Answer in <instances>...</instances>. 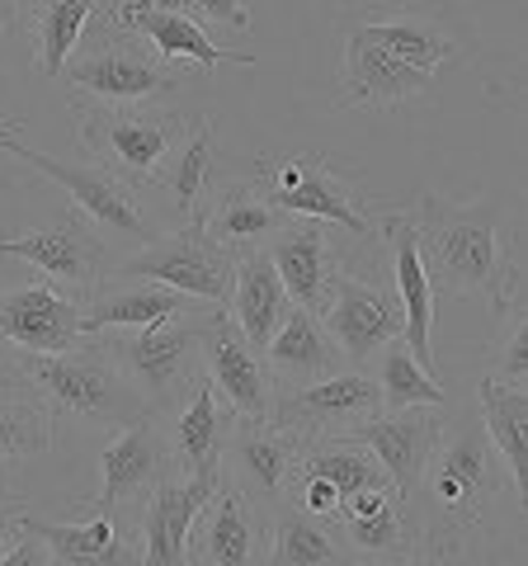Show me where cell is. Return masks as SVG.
Here are the masks:
<instances>
[{
    "label": "cell",
    "mask_w": 528,
    "mask_h": 566,
    "mask_svg": "<svg viewBox=\"0 0 528 566\" xmlns=\"http://www.w3.org/2000/svg\"><path fill=\"white\" fill-rule=\"evenodd\" d=\"M505 501L524 505L509 472L490 444L477 406L444 420L434 453L425 458V472L411 491V520H415V562H463L477 557L482 543L496 538V515Z\"/></svg>",
    "instance_id": "cell-1"
},
{
    "label": "cell",
    "mask_w": 528,
    "mask_h": 566,
    "mask_svg": "<svg viewBox=\"0 0 528 566\" xmlns=\"http://www.w3.org/2000/svg\"><path fill=\"white\" fill-rule=\"evenodd\" d=\"M415 251L425 264V279L434 293L448 297H486L490 307H505L524 283V270L509 260V245L500 232L496 203H448L439 193H420L406 212Z\"/></svg>",
    "instance_id": "cell-2"
},
{
    "label": "cell",
    "mask_w": 528,
    "mask_h": 566,
    "mask_svg": "<svg viewBox=\"0 0 528 566\" xmlns=\"http://www.w3.org/2000/svg\"><path fill=\"white\" fill-rule=\"evenodd\" d=\"M14 374H20L33 392H39L57 420L99 424V430H123L151 406L128 382V374L114 364L99 335H81L72 349H14Z\"/></svg>",
    "instance_id": "cell-3"
},
{
    "label": "cell",
    "mask_w": 528,
    "mask_h": 566,
    "mask_svg": "<svg viewBox=\"0 0 528 566\" xmlns=\"http://www.w3.org/2000/svg\"><path fill=\"white\" fill-rule=\"evenodd\" d=\"M189 76V66H166L137 33L118 29L109 14L95 10L57 81H66L72 91H81V99L95 104H156L180 91Z\"/></svg>",
    "instance_id": "cell-4"
},
{
    "label": "cell",
    "mask_w": 528,
    "mask_h": 566,
    "mask_svg": "<svg viewBox=\"0 0 528 566\" xmlns=\"http://www.w3.org/2000/svg\"><path fill=\"white\" fill-rule=\"evenodd\" d=\"M72 114H76L85 156L128 189H147L161 180V170L180 151V142L189 137V123H193L175 109H151V104L72 99Z\"/></svg>",
    "instance_id": "cell-5"
},
{
    "label": "cell",
    "mask_w": 528,
    "mask_h": 566,
    "mask_svg": "<svg viewBox=\"0 0 528 566\" xmlns=\"http://www.w3.org/2000/svg\"><path fill=\"white\" fill-rule=\"evenodd\" d=\"M245 185H251L264 203L284 208L288 218L330 222L355 241L378 237V218H373V208H368V199L326 161L321 151L264 156V161H255V175Z\"/></svg>",
    "instance_id": "cell-6"
},
{
    "label": "cell",
    "mask_w": 528,
    "mask_h": 566,
    "mask_svg": "<svg viewBox=\"0 0 528 566\" xmlns=\"http://www.w3.org/2000/svg\"><path fill=\"white\" fill-rule=\"evenodd\" d=\"M213 312L170 316V322L142 331H99V340L151 411H170L203 378V326Z\"/></svg>",
    "instance_id": "cell-7"
},
{
    "label": "cell",
    "mask_w": 528,
    "mask_h": 566,
    "mask_svg": "<svg viewBox=\"0 0 528 566\" xmlns=\"http://www.w3.org/2000/svg\"><path fill=\"white\" fill-rule=\"evenodd\" d=\"M109 279H156L208 307H226L236 283V255L203 232V218H184L175 232L147 237L128 260L114 264Z\"/></svg>",
    "instance_id": "cell-8"
},
{
    "label": "cell",
    "mask_w": 528,
    "mask_h": 566,
    "mask_svg": "<svg viewBox=\"0 0 528 566\" xmlns=\"http://www.w3.org/2000/svg\"><path fill=\"white\" fill-rule=\"evenodd\" d=\"M0 255L29 260L52 289L66 293L72 303H91L109 279V237L85 218V212H62L47 227H33L24 237H0Z\"/></svg>",
    "instance_id": "cell-9"
},
{
    "label": "cell",
    "mask_w": 528,
    "mask_h": 566,
    "mask_svg": "<svg viewBox=\"0 0 528 566\" xmlns=\"http://www.w3.org/2000/svg\"><path fill=\"white\" fill-rule=\"evenodd\" d=\"M303 439L307 434L284 430L274 420H236L222 444V472H226L222 482L236 486L264 515H274L293 495L297 463H303Z\"/></svg>",
    "instance_id": "cell-10"
},
{
    "label": "cell",
    "mask_w": 528,
    "mask_h": 566,
    "mask_svg": "<svg viewBox=\"0 0 528 566\" xmlns=\"http://www.w3.org/2000/svg\"><path fill=\"white\" fill-rule=\"evenodd\" d=\"M0 151H10L14 161H24L33 166L39 175H47L52 185H57L66 199H72L76 212H85L104 237H118V241H133V245H142L151 237V227L142 218V208H137V193L128 185H118L109 170H99V166H62V161H52V156L43 151H33L24 147L20 137H14L6 123H0Z\"/></svg>",
    "instance_id": "cell-11"
},
{
    "label": "cell",
    "mask_w": 528,
    "mask_h": 566,
    "mask_svg": "<svg viewBox=\"0 0 528 566\" xmlns=\"http://www.w3.org/2000/svg\"><path fill=\"white\" fill-rule=\"evenodd\" d=\"M175 472L166 424L156 411H142L133 424H123L118 439H109L99 453V491L91 501H81V510L91 515H118L128 505H142L156 491V482H166Z\"/></svg>",
    "instance_id": "cell-12"
},
{
    "label": "cell",
    "mask_w": 528,
    "mask_h": 566,
    "mask_svg": "<svg viewBox=\"0 0 528 566\" xmlns=\"http://www.w3.org/2000/svg\"><path fill=\"white\" fill-rule=\"evenodd\" d=\"M118 29L137 33L166 66H189V71H218L222 62L255 66L251 52H226L203 33V24L180 6V0H99Z\"/></svg>",
    "instance_id": "cell-13"
},
{
    "label": "cell",
    "mask_w": 528,
    "mask_h": 566,
    "mask_svg": "<svg viewBox=\"0 0 528 566\" xmlns=\"http://www.w3.org/2000/svg\"><path fill=\"white\" fill-rule=\"evenodd\" d=\"M321 322L330 331V340L340 345L345 364L368 368L373 354L392 340V335H401V303L378 279H363L349 270V264H340L336 283H330V297L321 307Z\"/></svg>",
    "instance_id": "cell-14"
},
{
    "label": "cell",
    "mask_w": 528,
    "mask_h": 566,
    "mask_svg": "<svg viewBox=\"0 0 528 566\" xmlns=\"http://www.w3.org/2000/svg\"><path fill=\"white\" fill-rule=\"evenodd\" d=\"M373 411H382L373 374L368 368H340V374L303 382V387H278L270 420L311 439V434H345L349 424H359Z\"/></svg>",
    "instance_id": "cell-15"
},
{
    "label": "cell",
    "mask_w": 528,
    "mask_h": 566,
    "mask_svg": "<svg viewBox=\"0 0 528 566\" xmlns=\"http://www.w3.org/2000/svg\"><path fill=\"white\" fill-rule=\"evenodd\" d=\"M203 378L218 387V397L232 406L236 420H270L278 382L264 364V349L245 340L226 307H218L203 326Z\"/></svg>",
    "instance_id": "cell-16"
},
{
    "label": "cell",
    "mask_w": 528,
    "mask_h": 566,
    "mask_svg": "<svg viewBox=\"0 0 528 566\" xmlns=\"http://www.w3.org/2000/svg\"><path fill=\"white\" fill-rule=\"evenodd\" d=\"M434 91V76L411 62L392 57L387 48H378L359 24L345 29V62H340V91L336 109H401L411 99H425Z\"/></svg>",
    "instance_id": "cell-17"
},
{
    "label": "cell",
    "mask_w": 528,
    "mask_h": 566,
    "mask_svg": "<svg viewBox=\"0 0 528 566\" xmlns=\"http://www.w3.org/2000/svg\"><path fill=\"white\" fill-rule=\"evenodd\" d=\"M270 553V515L251 505L236 486H218L193 515L184 538V562L193 566H255Z\"/></svg>",
    "instance_id": "cell-18"
},
{
    "label": "cell",
    "mask_w": 528,
    "mask_h": 566,
    "mask_svg": "<svg viewBox=\"0 0 528 566\" xmlns=\"http://www.w3.org/2000/svg\"><path fill=\"white\" fill-rule=\"evenodd\" d=\"M330 524H336L349 562H415L411 501L392 482L345 495Z\"/></svg>",
    "instance_id": "cell-19"
},
{
    "label": "cell",
    "mask_w": 528,
    "mask_h": 566,
    "mask_svg": "<svg viewBox=\"0 0 528 566\" xmlns=\"http://www.w3.org/2000/svg\"><path fill=\"white\" fill-rule=\"evenodd\" d=\"M444 420H448L444 406H401V411L363 416L359 424H349L345 434L359 439V444L378 458V468L387 472V482H392L411 501L420 472H425V458L434 453L439 434H444Z\"/></svg>",
    "instance_id": "cell-20"
},
{
    "label": "cell",
    "mask_w": 528,
    "mask_h": 566,
    "mask_svg": "<svg viewBox=\"0 0 528 566\" xmlns=\"http://www.w3.org/2000/svg\"><path fill=\"white\" fill-rule=\"evenodd\" d=\"M378 237L387 251V274H392V293L401 303V340L415 354V364L425 374L439 378V359H434V289L425 279V264L415 251V232L406 212H382L378 218Z\"/></svg>",
    "instance_id": "cell-21"
},
{
    "label": "cell",
    "mask_w": 528,
    "mask_h": 566,
    "mask_svg": "<svg viewBox=\"0 0 528 566\" xmlns=\"http://www.w3.org/2000/svg\"><path fill=\"white\" fill-rule=\"evenodd\" d=\"M218 486H222V468L170 472L166 482H156V491L142 501V538H137V557L151 562V566H180L189 524Z\"/></svg>",
    "instance_id": "cell-22"
},
{
    "label": "cell",
    "mask_w": 528,
    "mask_h": 566,
    "mask_svg": "<svg viewBox=\"0 0 528 566\" xmlns=\"http://www.w3.org/2000/svg\"><path fill=\"white\" fill-rule=\"evenodd\" d=\"M264 255H270L274 274L284 279L288 297L307 312L326 307L330 283H336L340 264H345V255L336 251V227L316 222V218H293L284 232L264 245Z\"/></svg>",
    "instance_id": "cell-23"
},
{
    "label": "cell",
    "mask_w": 528,
    "mask_h": 566,
    "mask_svg": "<svg viewBox=\"0 0 528 566\" xmlns=\"http://www.w3.org/2000/svg\"><path fill=\"white\" fill-rule=\"evenodd\" d=\"M156 416H161V424H166L175 472L222 468V444L236 424V411L218 397V387L208 378H199L180 401L170 406V411H156Z\"/></svg>",
    "instance_id": "cell-24"
},
{
    "label": "cell",
    "mask_w": 528,
    "mask_h": 566,
    "mask_svg": "<svg viewBox=\"0 0 528 566\" xmlns=\"http://www.w3.org/2000/svg\"><path fill=\"white\" fill-rule=\"evenodd\" d=\"M6 520L14 534H33L47 547V562L57 566H128L142 562L137 557V543L123 538L118 515H95L85 524H57V520H39L29 515L24 505H10Z\"/></svg>",
    "instance_id": "cell-25"
},
{
    "label": "cell",
    "mask_w": 528,
    "mask_h": 566,
    "mask_svg": "<svg viewBox=\"0 0 528 566\" xmlns=\"http://www.w3.org/2000/svg\"><path fill=\"white\" fill-rule=\"evenodd\" d=\"M81 303H72L66 293H57L52 283H29L0 297V340H10L14 349L52 354V349H72L81 340Z\"/></svg>",
    "instance_id": "cell-26"
},
{
    "label": "cell",
    "mask_w": 528,
    "mask_h": 566,
    "mask_svg": "<svg viewBox=\"0 0 528 566\" xmlns=\"http://www.w3.org/2000/svg\"><path fill=\"white\" fill-rule=\"evenodd\" d=\"M109 293H95L81 312V331L99 335V331H142V326H161L170 316H189V312H213L199 297H189L170 283L156 279H109Z\"/></svg>",
    "instance_id": "cell-27"
},
{
    "label": "cell",
    "mask_w": 528,
    "mask_h": 566,
    "mask_svg": "<svg viewBox=\"0 0 528 566\" xmlns=\"http://www.w3.org/2000/svg\"><path fill=\"white\" fill-rule=\"evenodd\" d=\"M264 364H270L278 387H303V382L340 374L345 354L336 340H330L321 312H307V307L293 303L284 312V322L274 326V335L264 340Z\"/></svg>",
    "instance_id": "cell-28"
},
{
    "label": "cell",
    "mask_w": 528,
    "mask_h": 566,
    "mask_svg": "<svg viewBox=\"0 0 528 566\" xmlns=\"http://www.w3.org/2000/svg\"><path fill=\"white\" fill-rule=\"evenodd\" d=\"M203 232L213 237L218 245H226L232 255H245V251H264L284 227L293 222L284 208L264 203L251 185H218L213 199L203 203Z\"/></svg>",
    "instance_id": "cell-29"
},
{
    "label": "cell",
    "mask_w": 528,
    "mask_h": 566,
    "mask_svg": "<svg viewBox=\"0 0 528 566\" xmlns=\"http://www.w3.org/2000/svg\"><path fill=\"white\" fill-rule=\"evenodd\" d=\"M293 307V297L284 289V279L274 274V264L264 251H245L236 255V283H232V303H226V316L236 322V331L251 345L264 349V340L274 335V326L284 322V312Z\"/></svg>",
    "instance_id": "cell-30"
},
{
    "label": "cell",
    "mask_w": 528,
    "mask_h": 566,
    "mask_svg": "<svg viewBox=\"0 0 528 566\" xmlns=\"http://www.w3.org/2000/svg\"><path fill=\"white\" fill-rule=\"evenodd\" d=\"M477 416L509 472V486H515V495L524 501L528 495V387L482 378L477 382Z\"/></svg>",
    "instance_id": "cell-31"
},
{
    "label": "cell",
    "mask_w": 528,
    "mask_h": 566,
    "mask_svg": "<svg viewBox=\"0 0 528 566\" xmlns=\"http://www.w3.org/2000/svg\"><path fill=\"white\" fill-rule=\"evenodd\" d=\"M57 424L62 420L52 416V406L20 374L0 378V472L10 463L47 453L57 444Z\"/></svg>",
    "instance_id": "cell-32"
},
{
    "label": "cell",
    "mask_w": 528,
    "mask_h": 566,
    "mask_svg": "<svg viewBox=\"0 0 528 566\" xmlns=\"http://www.w3.org/2000/svg\"><path fill=\"white\" fill-rule=\"evenodd\" d=\"M359 29H363L378 48L392 52V57L411 62V66H420V71H430V76H434V71H444V66L457 57L453 33L439 24V20H430V14L373 10V14H363V20H359Z\"/></svg>",
    "instance_id": "cell-33"
},
{
    "label": "cell",
    "mask_w": 528,
    "mask_h": 566,
    "mask_svg": "<svg viewBox=\"0 0 528 566\" xmlns=\"http://www.w3.org/2000/svg\"><path fill=\"white\" fill-rule=\"evenodd\" d=\"M170 208L184 218H199L203 203L213 199L218 189V142H213V118H193L189 137L180 142V151L170 156V166L161 170V180Z\"/></svg>",
    "instance_id": "cell-34"
},
{
    "label": "cell",
    "mask_w": 528,
    "mask_h": 566,
    "mask_svg": "<svg viewBox=\"0 0 528 566\" xmlns=\"http://www.w3.org/2000/svg\"><path fill=\"white\" fill-rule=\"evenodd\" d=\"M264 562L278 566H336L349 562L336 524L321 515H307L303 505H278L270 515V553Z\"/></svg>",
    "instance_id": "cell-35"
},
{
    "label": "cell",
    "mask_w": 528,
    "mask_h": 566,
    "mask_svg": "<svg viewBox=\"0 0 528 566\" xmlns=\"http://www.w3.org/2000/svg\"><path fill=\"white\" fill-rule=\"evenodd\" d=\"M297 472L326 476V482L340 491V501L345 495H355V491H363V486H382L387 482L378 458L349 434H311V439H303V463H297Z\"/></svg>",
    "instance_id": "cell-36"
},
{
    "label": "cell",
    "mask_w": 528,
    "mask_h": 566,
    "mask_svg": "<svg viewBox=\"0 0 528 566\" xmlns=\"http://www.w3.org/2000/svg\"><path fill=\"white\" fill-rule=\"evenodd\" d=\"M373 359H378L382 411H401V406H448V387L415 364V354L406 349L401 335H392V340H387Z\"/></svg>",
    "instance_id": "cell-37"
},
{
    "label": "cell",
    "mask_w": 528,
    "mask_h": 566,
    "mask_svg": "<svg viewBox=\"0 0 528 566\" xmlns=\"http://www.w3.org/2000/svg\"><path fill=\"white\" fill-rule=\"evenodd\" d=\"M99 10V0H39V20H33V48H39V76L57 81L66 57L76 52L85 24Z\"/></svg>",
    "instance_id": "cell-38"
},
{
    "label": "cell",
    "mask_w": 528,
    "mask_h": 566,
    "mask_svg": "<svg viewBox=\"0 0 528 566\" xmlns=\"http://www.w3.org/2000/svg\"><path fill=\"white\" fill-rule=\"evenodd\" d=\"M33 20H39V0H0V91L39 76Z\"/></svg>",
    "instance_id": "cell-39"
},
{
    "label": "cell",
    "mask_w": 528,
    "mask_h": 566,
    "mask_svg": "<svg viewBox=\"0 0 528 566\" xmlns=\"http://www.w3.org/2000/svg\"><path fill=\"white\" fill-rule=\"evenodd\" d=\"M496 316H500V340L490 349L486 378L509 382V387H528V297H524V283Z\"/></svg>",
    "instance_id": "cell-40"
},
{
    "label": "cell",
    "mask_w": 528,
    "mask_h": 566,
    "mask_svg": "<svg viewBox=\"0 0 528 566\" xmlns=\"http://www.w3.org/2000/svg\"><path fill=\"white\" fill-rule=\"evenodd\" d=\"M180 6L193 14L199 24H218V29H251V6L245 0H180Z\"/></svg>",
    "instance_id": "cell-41"
},
{
    "label": "cell",
    "mask_w": 528,
    "mask_h": 566,
    "mask_svg": "<svg viewBox=\"0 0 528 566\" xmlns=\"http://www.w3.org/2000/svg\"><path fill=\"white\" fill-rule=\"evenodd\" d=\"M0 566H47V547L33 534H24L20 543H10V553L0 557Z\"/></svg>",
    "instance_id": "cell-42"
},
{
    "label": "cell",
    "mask_w": 528,
    "mask_h": 566,
    "mask_svg": "<svg viewBox=\"0 0 528 566\" xmlns=\"http://www.w3.org/2000/svg\"><path fill=\"white\" fill-rule=\"evenodd\" d=\"M10 553V538H6V528H0V557H6Z\"/></svg>",
    "instance_id": "cell-43"
}]
</instances>
